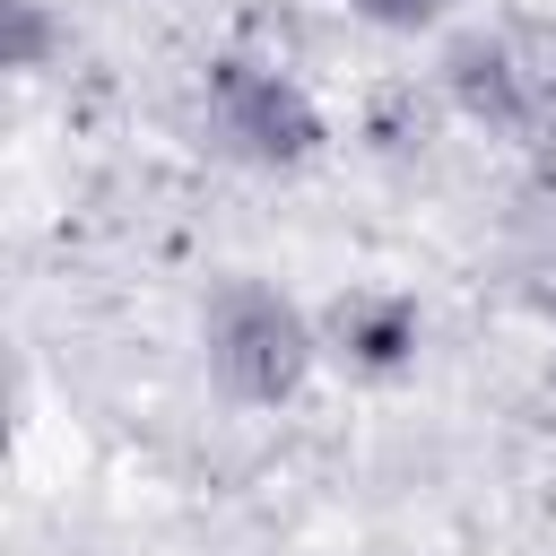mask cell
<instances>
[{
  "label": "cell",
  "mask_w": 556,
  "mask_h": 556,
  "mask_svg": "<svg viewBox=\"0 0 556 556\" xmlns=\"http://www.w3.org/2000/svg\"><path fill=\"white\" fill-rule=\"evenodd\" d=\"M530 226H539V235H556V139H547V148H530Z\"/></svg>",
  "instance_id": "obj_8"
},
{
  "label": "cell",
  "mask_w": 556,
  "mask_h": 556,
  "mask_svg": "<svg viewBox=\"0 0 556 556\" xmlns=\"http://www.w3.org/2000/svg\"><path fill=\"white\" fill-rule=\"evenodd\" d=\"M365 26H382V35H434V26H452V9L460 0H348Z\"/></svg>",
  "instance_id": "obj_7"
},
{
  "label": "cell",
  "mask_w": 556,
  "mask_h": 556,
  "mask_svg": "<svg viewBox=\"0 0 556 556\" xmlns=\"http://www.w3.org/2000/svg\"><path fill=\"white\" fill-rule=\"evenodd\" d=\"M434 96L513 148L556 139V17L539 9H495L478 26H452L434 52Z\"/></svg>",
  "instance_id": "obj_1"
},
{
  "label": "cell",
  "mask_w": 556,
  "mask_h": 556,
  "mask_svg": "<svg viewBox=\"0 0 556 556\" xmlns=\"http://www.w3.org/2000/svg\"><path fill=\"white\" fill-rule=\"evenodd\" d=\"M200 374L235 408H287L321 374L313 304H295L278 278H217L200 295Z\"/></svg>",
  "instance_id": "obj_3"
},
{
  "label": "cell",
  "mask_w": 556,
  "mask_h": 556,
  "mask_svg": "<svg viewBox=\"0 0 556 556\" xmlns=\"http://www.w3.org/2000/svg\"><path fill=\"white\" fill-rule=\"evenodd\" d=\"M0 17H9V70L17 78H43L70 52V26H61L52 0H0Z\"/></svg>",
  "instance_id": "obj_6"
},
{
  "label": "cell",
  "mask_w": 556,
  "mask_h": 556,
  "mask_svg": "<svg viewBox=\"0 0 556 556\" xmlns=\"http://www.w3.org/2000/svg\"><path fill=\"white\" fill-rule=\"evenodd\" d=\"M191 130H200L208 156L252 165V174H304L330 148V113L269 52H217V61H200V78H191Z\"/></svg>",
  "instance_id": "obj_2"
},
{
  "label": "cell",
  "mask_w": 556,
  "mask_h": 556,
  "mask_svg": "<svg viewBox=\"0 0 556 556\" xmlns=\"http://www.w3.org/2000/svg\"><path fill=\"white\" fill-rule=\"evenodd\" d=\"M452 104L434 96V87H417V78H391V87H374L365 96V148L374 156H391V165H417L426 148H434V122H443Z\"/></svg>",
  "instance_id": "obj_5"
},
{
  "label": "cell",
  "mask_w": 556,
  "mask_h": 556,
  "mask_svg": "<svg viewBox=\"0 0 556 556\" xmlns=\"http://www.w3.org/2000/svg\"><path fill=\"white\" fill-rule=\"evenodd\" d=\"M321 330V365L348 382H408L426 356V304L391 278H348L339 295L313 304Z\"/></svg>",
  "instance_id": "obj_4"
}]
</instances>
